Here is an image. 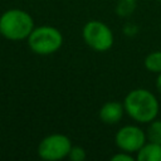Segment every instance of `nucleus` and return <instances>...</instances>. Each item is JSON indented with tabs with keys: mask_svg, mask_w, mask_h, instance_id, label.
Listing matches in <instances>:
<instances>
[{
	"mask_svg": "<svg viewBox=\"0 0 161 161\" xmlns=\"http://www.w3.org/2000/svg\"><path fill=\"white\" fill-rule=\"evenodd\" d=\"M0 36H1V31H0Z\"/></svg>",
	"mask_w": 161,
	"mask_h": 161,
	"instance_id": "nucleus-15",
	"label": "nucleus"
},
{
	"mask_svg": "<svg viewBox=\"0 0 161 161\" xmlns=\"http://www.w3.org/2000/svg\"><path fill=\"white\" fill-rule=\"evenodd\" d=\"M145 67L152 73H161V52H152L145 58Z\"/></svg>",
	"mask_w": 161,
	"mask_h": 161,
	"instance_id": "nucleus-9",
	"label": "nucleus"
},
{
	"mask_svg": "<svg viewBox=\"0 0 161 161\" xmlns=\"http://www.w3.org/2000/svg\"><path fill=\"white\" fill-rule=\"evenodd\" d=\"M63 43V36L57 28L53 26H38L34 28L28 36L29 48L39 55H49L55 53Z\"/></svg>",
	"mask_w": 161,
	"mask_h": 161,
	"instance_id": "nucleus-3",
	"label": "nucleus"
},
{
	"mask_svg": "<svg viewBox=\"0 0 161 161\" xmlns=\"http://www.w3.org/2000/svg\"><path fill=\"white\" fill-rule=\"evenodd\" d=\"M34 29L31 16L20 9H10L0 16L1 35L9 40L26 39Z\"/></svg>",
	"mask_w": 161,
	"mask_h": 161,
	"instance_id": "nucleus-2",
	"label": "nucleus"
},
{
	"mask_svg": "<svg viewBox=\"0 0 161 161\" xmlns=\"http://www.w3.org/2000/svg\"><path fill=\"white\" fill-rule=\"evenodd\" d=\"M68 157L72 161H83L86 158V151L80 146H72V148L68 153Z\"/></svg>",
	"mask_w": 161,
	"mask_h": 161,
	"instance_id": "nucleus-12",
	"label": "nucleus"
},
{
	"mask_svg": "<svg viewBox=\"0 0 161 161\" xmlns=\"http://www.w3.org/2000/svg\"><path fill=\"white\" fill-rule=\"evenodd\" d=\"M146 137L150 142L161 145V119L151 121L146 132Z\"/></svg>",
	"mask_w": 161,
	"mask_h": 161,
	"instance_id": "nucleus-10",
	"label": "nucleus"
},
{
	"mask_svg": "<svg viewBox=\"0 0 161 161\" xmlns=\"http://www.w3.org/2000/svg\"><path fill=\"white\" fill-rule=\"evenodd\" d=\"M123 106L126 113L140 123L153 121L158 113V101L152 92L143 88L131 91L126 96Z\"/></svg>",
	"mask_w": 161,
	"mask_h": 161,
	"instance_id": "nucleus-1",
	"label": "nucleus"
},
{
	"mask_svg": "<svg viewBox=\"0 0 161 161\" xmlns=\"http://www.w3.org/2000/svg\"><path fill=\"white\" fill-rule=\"evenodd\" d=\"M158 1H161V0H158Z\"/></svg>",
	"mask_w": 161,
	"mask_h": 161,
	"instance_id": "nucleus-16",
	"label": "nucleus"
},
{
	"mask_svg": "<svg viewBox=\"0 0 161 161\" xmlns=\"http://www.w3.org/2000/svg\"><path fill=\"white\" fill-rule=\"evenodd\" d=\"M86 44L96 52H106L113 45V33L102 21H88L82 31Z\"/></svg>",
	"mask_w": 161,
	"mask_h": 161,
	"instance_id": "nucleus-4",
	"label": "nucleus"
},
{
	"mask_svg": "<svg viewBox=\"0 0 161 161\" xmlns=\"http://www.w3.org/2000/svg\"><path fill=\"white\" fill-rule=\"evenodd\" d=\"M135 8H136V0H119L116 11L121 16H127L133 13Z\"/></svg>",
	"mask_w": 161,
	"mask_h": 161,
	"instance_id": "nucleus-11",
	"label": "nucleus"
},
{
	"mask_svg": "<svg viewBox=\"0 0 161 161\" xmlns=\"http://www.w3.org/2000/svg\"><path fill=\"white\" fill-rule=\"evenodd\" d=\"M72 148L70 140L62 133L49 135L43 138L38 146V155L47 161H58L68 156Z\"/></svg>",
	"mask_w": 161,
	"mask_h": 161,
	"instance_id": "nucleus-5",
	"label": "nucleus"
},
{
	"mask_svg": "<svg viewBox=\"0 0 161 161\" xmlns=\"http://www.w3.org/2000/svg\"><path fill=\"white\" fill-rule=\"evenodd\" d=\"M112 161H133V157L131 155H128V152H119V153H116L111 157Z\"/></svg>",
	"mask_w": 161,
	"mask_h": 161,
	"instance_id": "nucleus-13",
	"label": "nucleus"
},
{
	"mask_svg": "<svg viewBox=\"0 0 161 161\" xmlns=\"http://www.w3.org/2000/svg\"><path fill=\"white\" fill-rule=\"evenodd\" d=\"M138 161H161V145L148 142L145 143L137 153Z\"/></svg>",
	"mask_w": 161,
	"mask_h": 161,
	"instance_id": "nucleus-8",
	"label": "nucleus"
},
{
	"mask_svg": "<svg viewBox=\"0 0 161 161\" xmlns=\"http://www.w3.org/2000/svg\"><path fill=\"white\" fill-rule=\"evenodd\" d=\"M125 113V106L118 102H107L99 109V118L102 122L107 125H116L118 123Z\"/></svg>",
	"mask_w": 161,
	"mask_h": 161,
	"instance_id": "nucleus-7",
	"label": "nucleus"
},
{
	"mask_svg": "<svg viewBox=\"0 0 161 161\" xmlns=\"http://www.w3.org/2000/svg\"><path fill=\"white\" fill-rule=\"evenodd\" d=\"M156 88H157L158 93L161 94V73H158V77L156 79Z\"/></svg>",
	"mask_w": 161,
	"mask_h": 161,
	"instance_id": "nucleus-14",
	"label": "nucleus"
},
{
	"mask_svg": "<svg viewBox=\"0 0 161 161\" xmlns=\"http://www.w3.org/2000/svg\"><path fill=\"white\" fill-rule=\"evenodd\" d=\"M114 141L117 147L125 152H138V150L146 143V133L140 127L128 125L117 131Z\"/></svg>",
	"mask_w": 161,
	"mask_h": 161,
	"instance_id": "nucleus-6",
	"label": "nucleus"
}]
</instances>
